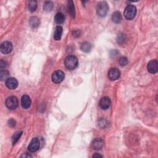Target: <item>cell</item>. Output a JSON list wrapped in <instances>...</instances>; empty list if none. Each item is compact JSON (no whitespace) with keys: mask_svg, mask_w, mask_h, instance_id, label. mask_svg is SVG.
<instances>
[{"mask_svg":"<svg viewBox=\"0 0 158 158\" xmlns=\"http://www.w3.org/2000/svg\"><path fill=\"white\" fill-rule=\"evenodd\" d=\"M9 76V72L6 70H1V72H0V78H1V80H6L8 78V77Z\"/></svg>","mask_w":158,"mask_h":158,"instance_id":"obj_24","label":"cell"},{"mask_svg":"<svg viewBox=\"0 0 158 158\" xmlns=\"http://www.w3.org/2000/svg\"><path fill=\"white\" fill-rule=\"evenodd\" d=\"M147 69L151 74H156L158 70L157 61L156 60H152L148 62L147 65Z\"/></svg>","mask_w":158,"mask_h":158,"instance_id":"obj_11","label":"cell"},{"mask_svg":"<svg viewBox=\"0 0 158 158\" xmlns=\"http://www.w3.org/2000/svg\"><path fill=\"white\" fill-rule=\"evenodd\" d=\"M55 21L57 24H61L62 23H64V22L65 21V16L62 12H57L55 15Z\"/></svg>","mask_w":158,"mask_h":158,"instance_id":"obj_17","label":"cell"},{"mask_svg":"<svg viewBox=\"0 0 158 158\" xmlns=\"http://www.w3.org/2000/svg\"><path fill=\"white\" fill-rule=\"evenodd\" d=\"M6 86L10 90H14L18 87V81L16 79L9 77L5 81Z\"/></svg>","mask_w":158,"mask_h":158,"instance_id":"obj_10","label":"cell"},{"mask_svg":"<svg viewBox=\"0 0 158 158\" xmlns=\"http://www.w3.org/2000/svg\"><path fill=\"white\" fill-rule=\"evenodd\" d=\"M21 157H31V155H27V153H25V154H24V155L21 156Z\"/></svg>","mask_w":158,"mask_h":158,"instance_id":"obj_29","label":"cell"},{"mask_svg":"<svg viewBox=\"0 0 158 158\" xmlns=\"http://www.w3.org/2000/svg\"><path fill=\"white\" fill-rule=\"evenodd\" d=\"M109 10V6L106 1H100L97 4L96 12L99 16L105 17Z\"/></svg>","mask_w":158,"mask_h":158,"instance_id":"obj_3","label":"cell"},{"mask_svg":"<svg viewBox=\"0 0 158 158\" xmlns=\"http://www.w3.org/2000/svg\"><path fill=\"white\" fill-rule=\"evenodd\" d=\"M125 40L124 38V34H122L121 35H118V40H117V41H118V43H121V42H124V40Z\"/></svg>","mask_w":158,"mask_h":158,"instance_id":"obj_27","label":"cell"},{"mask_svg":"<svg viewBox=\"0 0 158 158\" xmlns=\"http://www.w3.org/2000/svg\"><path fill=\"white\" fill-rule=\"evenodd\" d=\"M7 66V63L5 61H4L3 60H1V62H0V67H1V69H4Z\"/></svg>","mask_w":158,"mask_h":158,"instance_id":"obj_26","label":"cell"},{"mask_svg":"<svg viewBox=\"0 0 158 158\" xmlns=\"http://www.w3.org/2000/svg\"><path fill=\"white\" fill-rule=\"evenodd\" d=\"M8 125H9V126H10V127H14V126L16 125V121L12 119L9 120Z\"/></svg>","mask_w":158,"mask_h":158,"instance_id":"obj_25","label":"cell"},{"mask_svg":"<svg viewBox=\"0 0 158 158\" xmlns=\"http://www.w3.org/2000/svg\"><path fill=\"white\" fill-rule=\"evenodd\" d=\"M120 76V72L118 69L116 68V67L111 68L109 70V72H108V78L112 81L119 79Z\"/></svg>","mask_w":158,"mask_h":158,"instance_id":"obj_8","label":"cell"},{"mask_svg":"<svg viewBox=\"0 0 158 158\" xmlns=\"http://www.w3.org/2000/svg\"><path fill=\"white\" fill-rule=\"evenodd\" d=\"M40 147V142L37 138H34L31 140L28 146V150L30 152L34 153L37 151Z\"/></svg>","mask_w":158,"mask_h":158,"instance_id":"obj_6","label":"cell"},{"mask_svg":"<svg viewBox=\"0 0 158 158\" xmlns=\"http://www.w3.org/2000/svg\"><path fill=\"white\" fill-rule=\"evenodd\" d=\"M122 20V16L120 12L119 11L114 12L112 15V21L115 24H119Z\"/></svg>","mask_w":158,"mask_h":158,"instance_id":"obj_14","label":"cell"},{"mask_svg":"<svg viewBox=\"0 0 158 158\" xmlns=\"http://www.w3.org/2000/svg\"><path fill=\"white\" fill-rule=\"evenodd\" d=\"M31 99L28 95L25 94V95L22 96L21 98V105L24 109H28V108H29L31 106Z\"/></svg>","mask_w":158,"mask_h":158,"instance_id":"obj_13","label":"cell"},{"mask_svg":"<svg viewBox=\"0 0 158 158\" xmlns=\"http://www.w3.org/2000/svg\"><path fill=\"white\" fill-rule=\"evenodd\" d=\"M111 104L110 98L107 96L103 97L100 102H99V106L103 110H106L109 109Z\"/></svg>","mask_w":158,"mask_h":158,"instance_id":"obj_9","label":"cell"},{"mask_svg":"<svg viewBox=\"0 0 158 158\" xmlns=\"http://www.w3.org/2000/svg\"><path fill=\"white\" fill-rule=\"evenodd\" d=\"M104 145V140L102 138H95L93 140L92 143V146L93 150H101Z\"/></svg>","mask_w":158,"mask_h":158,"instance_id":"obj_12","label":"cell"},{"mask_svg":"<svg viewBox=\"0 0 158 158\" xmlns=\"http://www.w3.org/2000/svg\"><path fill=\"white\" fill-rule=\"evenodd\" d=\"M6 106L10 110H14L19 105V101L17 97L14 96H11L8 97L6 100Z\"/></svg>","mask_w":158,"mask_h":158,"instance_id":"obj_4","label":"cell"},{"mask_svg":"<svg viewBox=\"0 0 158 158\" xmlns=\"http://www.w3.org/2000/svg\"><path fill=\"white\" fill-rule=\"evenodd\" d=\"M80 48L83 52L88 53L91 50L92 46L91 44H90V43H89L88 42H84L81 44Z\"/></svg>","mask_w":158,"mask_h":158,"instance_id":"obj_21","label":"cell"},{"mask_svg":"<svg viewBox=\"0 0 158 158\" xmlns=\"http://www.w3.org/2000/svg\"><path fill=\"white\" fill-rule=\"evenodd\" d=\"M119 63L121 66H125L128 64V59L126 57H121L119 59Z\"/></svg>","mask_w":158,"mask_h":158,"instance_id":"obj_23","label":"cell"},{"mask_svg":"<svg viewBox=\"0 0 158 158\" xmlns=\"http://www.w3.org/2000/svg\"><path fill=\"white\" fill-rule=\"evenodd\" d=\"M63 32V29L61 26H57L56 27L55 33H54V38L55 40H60Z\"/></svg>","mask_w":158,"mask_h":158,"instance_id":"obj_15","label":"cell"},{"mask_svg":"<svg viewBox=\"0 0 158 158\" xmlns=\"http://www.w3.org/2000/svg\"><path fill=\"white\" fill-rule=\"evenodd\" d=\"M28 8H29V10L30 12H35L37 8V1H34V0H31V1H29L28 3Z\"/></svg>","mask_w":158,"mask_h":158,"instance_id":"obj_19","label":"cell"},{"mask_svg":"<svg viewBox=\"0 0 158 158\" xmlns=\"http://www.w3.org/2000/svg\"><path fill=\"white\" fill-rule=\"evenodd\" d=\"M67 8H68V11L69 14L72 17L74 18L75 16V10L74 2L72 1H69L67 2Z\"/></svg>","mask_w":158,"mask_h":158,"instance_id":"obj_16","label":"cell"},{"mask_svg":"<svg viewBox=\"0 0 158 158\" xmlns=\"http://www.w3.org/2000/svg\"><path fill=\"white\" fill-rule=\"evenodd\" d=\"M92 157H103V156H102V155H99V154H97V153H96V154L93 155Z\"/></svg>","mask_w":158,"mask_h":158,"instance_id":"obj_28","label":"cell"},{"mask_svg":"<svg viewBox=\"0 0 158 158\" xmlns=\"http://www.w3.org/2000/svg\"><path fill=\"white\" fill-rule=\"evenodd\" d=\"M22 135V132H21V131H18V132H16L14 135H13V136L12 137V143L13 144H15L18 142Z\"/></svg>","mask_w":158,"mask_h":158,"instance_id":"obj_22","label":"cell"},{"mask_svg":"<svg viewBox=\"0 0 158 158\" xmlns=\"http://www.w3.org/2000/svg\"><path fill=\"white\" fill-rule=\"evenodd\" d=\"M29 23L32 28H37L40 25V20L37 17H32L30 18Z\"/></svg>","mask_w":158,"mask_h":158,"instance_id":"obj_18","label":"cell"},{"mask_svg":"<svg viewBox=\"0 0 158 158\" xmlns=\"http://www.w3.org/2000/svg\"><path fill=\"white\" fill-rule=\"evenodd\" d=\"M78 64L79 62L77 58L73 55L67 56L64 60V65L66 67L70 70H74L78 66Z\"/></svg>","mask_w":158,"mask_h":158,"instance_id":"obj_1","label":"cell"},{"mask_svg":"<svg viewBox=\"0 0 158 158\" xmlns=\"http://www.w3.org/2000/svg\"><path fill=\"white\" fill-rule=\"evenodd\" d=\"M53 9V3L51 1H47L43 4V10L47 12L52 11Z\"/></svg>","mask_w":158,"mask_h":158,"instance_id":"obj_20","label":"cell"},{"mask_svg":"<svg viewBox=\"0 0 158 158\" xmlns=\"http://www.w3.org/2000/svg\"><path fill=\"white\" fill-rule=\"evenodd\" d=\"M65 77L64 73L62 70H56L53 73L51 76V80L53 83H60L64 80Z\"/></svg>","mask_w":158,"mask_h":158,"instance_id":"obj_5","label":"cell"},{"mask_svg":"<svg viewBox=\"0 0 158 158\" xmlns=\"http://www.w3.org/2000/svg\"><path fill=\"white\" fill-rule=\"evenodd\" d=\"M13 49L12 44L11 42L9 41L4 42L1 44V46H0V49H1V51L3 54H9L10 53Z\"/></svg>","mask_w":158,"mask_h":158,"instance_id":"obj_7","label":"cell"},{"mask_svg":"<svg viewBox=\"0 0 158 158\" xmlns=\"http://www.w3.org/2000/svg\"><path fill=\"white\" fill-rule=\"evenodd\" d=\"M137 14V8L132 4H130L125 8L124 15L126 19L132 20Z\"/></svg>","mask_w":158,"mask_h":158,"instance_id":"obj_2","label":"cell"}]
</instances>
